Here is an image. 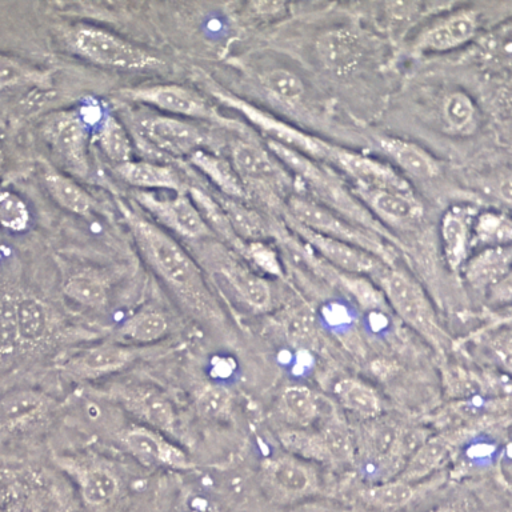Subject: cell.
I'll list each match as a JSON object with an SVG mask.
<instances>
[{
  "label": "cell",
  "mask_w": 512,
  "mask_h": 512,
  "mask_svg": "<svg viewBox=\"0 0 512 512\" xmlns=\"http://www.w3.org/2000/svg\"><path fill=\"white\" fill-rule=\"evenodd\" d=\"M511 256L510 246L483 248L464 263V278L474 290L487 292L511 275Z\"/></svg>",
  "instance_id": "24"
},
{
  "label": "cell",
  "mask_w": 512,
  "mask_h": 512,
  "mask_svg": "<svg viewBox=\"0 0 512 512\" xmlns=\"http://www.w3.org/2000/svg\"><path fill=\"white\" fill-rule=\"evenodd\" d=\"M120 446L144 466L188 470L192 463L186 452L150 427H132L118 435Z\"/></svg>",
  "instance_id": "17"
},
{
  "label": "cell",
  "mask_w": 512,
  "mask_h": 512,
  "mask_svg": "<svg viewBox=\"0 0 512 512\" xmlns=\"http://www.w3.org/2000/svg\"><path fill=\"white\" fill-rule=\"evenodd\" d=\"M380 150L399 170L412 178L430 180L440 175V164L435 156L424 150L419 144L395 136L376 138Z\"/></svg>",
  "instance_id": "23"
},
{
  "label": "cell",
  "mask_w": 512,
  "mask_h": 512,
  "mask_svg": "<svg viewBox=\"0 0 512 512\" xmlns=\"http://www.w3.org/2000/svg\"><path fill=\"white\" fill-rule=\"evenodd\" d=\"M239 254L256 270L262 271L272 278L283 279L286 275L278 251L266 242H246Z\"/></svg>",
  "instance_id": "46"
},
{
  "label": "cell",
  "mask_w": 512,
  "mask_h": 512,
  "mask_svg": "<svg viewBox=\"0 0 512 512\" xmlns=\"http://www.w3.org/2000/svg\"><path fill=\"white\" fill-rule=\"evenodd\" d=\"M431 512H462V511H460L459 508H456V507L444 506V507L436 508V510L431 511Z\"/></svg>",
  "instance_id": "50"
},
{
  "label": "cell",
  "mask_w": 512,
  "mask_h": 512,
  "mask_svg": "<svg viewBox=\"0 0 512 512\" xmlns=\"http://www.w3.org/2000/svg\"><path fill=\"white\" fill-rule=\"evenodd\" d=\"M116 174L130 186L139 188L140 191L170 190L176 194L187 192L178 172L170 166L152 162H130L118 164L115 167Z\"/></svg>",
  "instance_id": "25"
},
{
  "label": "cell",
  "mask_w": 512,
  "mask_h": 512,
  "mask_svg": "<svg viewBox=\"0 0 512 512\" xmlns=\"http://www.w3.org/2000/svg\"><path fill=\"white\" fill-rule=\"evenodd\" d=\"M444 127L454 135H470L478 126V110L466 92H450L442 103Z\"/></svg>",
  "instance_id": "36"
},
{
  "label": "cell",
  "mask_w": 512,
  "mask_h": 512,
  "mask_svg": "<svg viewBox=\"0 0 512 512\" xmlns=\"http://www.w3.org/2000/svg\"><path fill=\"white\" fill-rule=\"evenodd\" d=\"M150 348L126 343H103L72 356L63 370L76 379H98L116 374L148 355Z\"/></svg>",
  "instance_id": "15"
},
{
  "label": "cell",
  "mask_w": 512,
  "mask_h": 512,
  "mask_svg": "<svg viewBox=\"0 0 512 512\" xmlns=\"http://www.w3.org/2000/svg\"><path fill=\"white\" fill-rule=\"evenodd\" d=\"M195 248L200 262L224 280L246 306L254 311H266L271 306L270 284L252 271L223 244H210L207 239L199 240Z\"/></svg>",
  "instance_id": "8"
},
{
  "label": "cell",
  "mask_w": 512,
  "mask_h": 512,
  "mask_svg": "<svg viewBox=\"0 0 512 512\" xmlns=\"http://www.w3.org/2000/svg\"><path fill=\"white\" fill-rule=\"evenodd\" d=\"M63 292L75 303L92 308V310H100L108 302L106 282L92 272H80V274L71 276L64 283Z\"/></svg>",
  "instance_id": "39"
},
{
  "label": "cell",
  "mask_w": 512,
  "mask_h": 512,
  "mask_svg": "<svg viewBox=\"0 0 512 512\" xmlns=\"http://www.w3.org/2000/svg\"><path fill=\"white\" fill-rule=\"evenodd\" d=\"M3 164H4V155L2 147H0V172L3 170Z\"/></svg>",
  "instance_id": "51"
},
{
  "label": "cell",
  "mask_w": 512,
  "mask_h": 512,
  "mask_svg": "<svg viewBox=\"0 0 512 512\" xmlns=\"http://www.w3.org/2000/svg\"><path fill=\"white\" fill-rule=\"evenodd\" d=\"M119 206L140 254L166 283L180 304L191 315L204 322L218 320V303L204 280L202 270L191 255L162 227L156 226L135 208L124 203Z\"/></svg>",
  "instance_id": "1"
},
{
  "label": "cell",
  "mask_w": 512,
  "mask_h": 512,
  "mask_svg": "<svg viewBox=\"0 0 512 512\" xmlns=\"http://www.w3.org/2000/svg\"><path fill=\"white\" fill-rule=\"evenodd\" d=\"M108 398L147 424L152 430L174 434L176 414L174 404L159 388L151 384L119 383L107 391Z\"/></svg>",
  "instance_id": "9"
},
{
  "label": "cell",
  "mask_w": 512,
  "mask_h": 512,
  "mask_svg": "<svg viewBox=\"0 0 512 512\" xmlns=\"http://www.w3.org/2000/svg\"><path fill=\"white\" fill-rule=\"evenodd\" d=\"M48 408L50 400L40 392H12L0 402V424L7 430H18L46 414Z\"/></svg>",
  "instance_id": "28"
},
{
  "label": "cell",
  "mask_w": 512,
  "mask_h": 512,
  "mask_svg": "<svg viewBox=\"0 0 512 512\" xmlns=\"http://www.w3.org/2000/svg\"><path fill=\"white\" fill-rule=\"evenodd\" d=\"M170 332V323L162 312L143 310L136 312L120 327L119 336L134 346L155 343Z\"/></svg>",
  "instance_id": "35"
},
{
  "label": "cell",
  "mask_w": 512,
  "mask_h": 512,
  "mask_svg": "<svg viewBox=\"0 0 512 512\" xmlns=\"http://www.w3.org/2000/svg\"><path fill=\"white\" fill-rule=\"evenodd\" d=\"M44 186L51 198L71 214L90 215L96 206L95 199L76 180L54 168H46Z\"/></svg>",
  "instance_id": "29"
},
{
  "label": "cell",
  "mask_w": 512,
  "mask_h": 512,
  "mask_svg": "<svg viewBox=\"0 0 512 512\" xmlns=\"http://www.w3.org/2000/svg\"><path fill=\"white\" fill-rule=\"evenodd\" d=\"M175 512H220V506L210 492L191 488L182 492Z\"/></svg>",
  "instance_id": "48"
},
{
  "label": "cell",
  "mask_w": 512,
  "mask_h": 512,
  "mask_svg": "<svg viewBox=\"0 0 512 512\" xmlns=\"http://www.w3.org/2000/svg\"><path fill=\"white\" fill-rule=\"evenodd\" d=\"M352 194L367 208L379 223L391 226H406L419 222L423 216V206L414 191L402 192L384 190L351 184Z\"/></svg>",
  "instance_id": "18"
},
{
  "label": "cell",
  "mask_w": 512,
  "mask_h": 512,
  "mask_svg": "<svg viewBox=\"0 0 512 512\" xmlns=\"http://www.w3.org/2000/svg\"><path fill=\"white\" fill-rule=\"evenodd\" d=\"M511 238V220L507 215L496 211L476 214L472 224V244H480L483 248L510 246Z\"/></svg>",
  "instance_id": "38"
},
{
  "label": "cell",
  "mask_w": 512,
  "mask_h": 512,
  "mask_svg": "<svg viewBox=\"0 0 512 512\" xmlns=\"http://www.w3.org/2000/svg\"><path fill=\"white\" fill-rule=\"evenodd\" d=\"M264 482L270 494L284 503L298 502L319 490L316 472L302 460L290 456L268 460Z\"/></svg>",
  "instance_id": "19"
},
{
  "label": "cell",
  "mask_w": 512,
  "mask_h": 512,
  "mask_svg": "<svg viewBox=\"0 0 512 512\" xmlns=\"http://www.w3.org/2000/svg\"><path fill=\"white\" fill-rule=\"evenodd\" d=\"M371 280L382 291L388 306L404 323L439 350L447 346L450 340L440 327L434 307L414 278L394 266L384 264L371 276Z\"/></svg>",
  "instance_id": "3"
},
{
  "label": "cell",
  "mask_w": 512,
  "mask_h": 512,
  "mask_svg": "<svg viewBox=\"0 0 512 512\" xmlns=\"http://www.w3.org/2000/svg\"><path fill=\"white\" fill-rule=\"evenodd\" d=\"M328 164L347 175L352 184L384 190L414 191L407 179L403 178L391 164L347 148L335 146Z\"/></svg>",
  "instance_id": "16"
},
{
  "label": "cell",
  "mask_w": 512,
  "mask_h": 512,
  "mask_svg": "<svg viewBox=\"0 0 512 512\" xmlns=\"http://www.w3.org/2000/svg\"><path fill=\"white\" fill-rule=\"evenodd\" d=\"M448 454V444L443 439H431L416 448L399 479L414 483L430 475Z\"/></svg>",
  "instance_id": "40"
},
{
  "label": "cell",
  "mask_w": 512,
  "mask_h": 512,
  "mask_svg": "<svg viewBox=\"0 0 512 512\" xmlns=\"http://www.w3.org/2000/svg\"><path fill=\"white\" fill-rule=\"evenodd\" d=\"M260 83L267 94L284 106H298L304 98L302 79L286 68H274L260 76Z\"/></svg>",
  "instance_id": "41"
},
{
  "label": "cell",
  "mask_w": 512,
  "mask_h": 512,
  "mask_svg": "<svg viewBox=\"0 0 512 512\" xmlns=\"http://www.w3.org/2000/svg\"><path fill=\"white\" fill-rule=\"evenodd\" d=\"M267 147L271 154L290 171L294 179L310 191V199L314 202L322 204L356 226L375 232L391 244H399L398 239L367 211V208L352 194L350 186H347L331 168L271 140H267Z\"/></svg>",
  "instance_id": "2"
},
{
  "label": "cell",
  "mask_w": 512,
  "mask_h": 512,
  "mask_svg": "<svg viewBox=\"0 0 512 512\" xmlns=\"http://www.w3.org/2000/svg\"><path fill=\"white\" fill-rule=\"evenodd\" d=\"M78 484L83 502L91 507H104L115 499L119 492V480L114 472L96 466H66Z\"/></svg>",
  "instance_id": "26"
},
{
  "label": "cell",
  "mask_w": 512,
  "mask_h": 512,
  "mask_svg": "<svg viewBox=\"0 0 512 512\" xmlns=\"http://www.w3.org/2000/svg\"><path fill=\"white\" fill-rule=\"evenodd\" d=\"M323 322L334 332H346L354 326V315L339 303H330L323 312Z\"/></svg>",
  "instance_id": "49"
},
{
  "label": "cell",
  "mask_w": 512,
  "mask_h": 512,
  "mask_svg": "<svg viewBox=\"0 0 512 512\" xmlns=\"http://www.w3.org/2000/svg\"><path fill=\"white\" fill-rule=\"evenodd\" d=\"M286 224L302 240V243L310 247L316 255L322 258L324 263L335 268V270L371 278L386 264L376 256L371 255L370 252L308 230V228L296 223L295 220L288 218L287 215Z\"/></svg>",
  "instance_id": "12"
},
{
  "label": "cell",
  "mask_w": 512,
  "mask_h": 512,
  "mask_svg": "<svg viewBox=\"0 0 512 512\" xmlns=\"http://www.w3.org/2000/svg\"><path fill=\"white\" fill-rule=\"evenodd\" d=\"M478 14L470 8L451 12L424 28L412 43L418 54H436L455 50L474 39L478 32Z\"/></svg>",
  "instance_id": "20"
},
{
  "label": "cell",
  "mask_w": 512,
  "mask_h": 512,
  "mask_svg": "<svg viewBox=\"0 0 512 512\" xmlns=\"http://www.w3.org/2000/svg\"><path fill=\"white\" fill-rule=\"evenodd\" d=\"M286 215L308 230L351 244L360 250L370 252L387 266H394L396 252L390 242L375 232L348 222L307 196L291 195L287 200Z\"/></svg>",
  "instance_id": "4"
},
{
  "label": "cell",
  "mask_w": 512,
  "mask_h": 512,
  "mask_svg": "<svg viewBox=\"0 0 512 512\" xmlns=\"http://www.w3.org/2000/svg\"><path fill=\"white\" fill-rule=\"evenodd\" d=\"M67 42L75 54L99 66L135 71L164 66L159 56L99 27H76L68 32Z\"/></svg>",
  "instance_id": "5"
},
{
  "label": "cell",
  "mask_w": 512,
  "mask_h": 512,
  "mask_svg": "<svg viewBox=\"0 0 512 512\" xmlns=\"http://www.w3.org/2000/svg\"><path fill=\"white\" fill-rule=\"evenodd\" d=\"M232 395L220 384H204L195 394V407L206 419H220L231 411Z\"/></svg>",
  "instance_id": "44"
},
{
  "label": "cell",
  "mask_w": 512,
  "mask_h": 512,
  "mask_svg": "<svg viewBox=\"0 0 512 512\" xmlns=\"http://www.w3.org/2000/svg\"><path fill=\"white\" fill-rule=\"evenodd\" d=\"M140 132L159 150L176 156H190L211 144L207 130L174 116L147 115L139 120Z\"/></svg>",
  "instance_id": "14"
},
{
  "label": "cell",
  "mask_w": 512,
  "mask_h": 512,
  "mask_svg": "<svg viewBox=\"0 0 512 512\" xmlns=\"http://www.w3.org/2000/svg\"><path fill=\"white\" fill-rule=\"evenodd\" d=\"M50 75L15 56L0 54V88L44 86Z\"/></svg>",
  "instance_id": "43"
},
{
  "label": "cell",
  "mask_w": 512,
  "mask_h": 512,
  "mask_svg": "<svg viewBox=\"0 0 512 512\" xmlns=\"http://www.w3.org/2000/svg\"><path fill=\"white\" fill-rule=\"evenodd\" d=\"M134 199L163 227L190 240L211 239L212 232L204 223L195 204L187 192H180L175 198H159L150 191H138Z\"/></svg>",
  "instance_id": "13"
},
{
  "label": "cell",
  "mask_w": 512,
  "mask_h": 512,
  "mask_svg": "<svg viewBox=\"0 0 512 512\" xmlns=\"http://www.w3.org/2000/svg\"><path fill=\"white\" fill-rule=\"evenodd\" d=\"M188 159L196 170L202 172L218 188L219 192H222L223 196L239 200V202H244L247 199L246 188H244L239 175L236 174L234 166L228 160L211 154L208 150L195 151L194 154L188 156Z\"/></svg>",
  "instance_id": "27"
},
{
  "label": "cell",
  "mask_w": 512,
  "mask_h": 512,
  "mask_svg": "<svg viewBox=\"0 0 512 512\" xmlns=\"http://www.w3.org/2000/svg\"><path fill=\"white\" fill-rule=\"evenodd\" d=\"M334 395L340 406L359 418L371 420L382 414V400L378 392L366 382L354 378L339 380Z\"/></svg>",
  "instance_id": "30"
},
{
  "label": "cell",
  "mask_w": 512,
  "mask_h": 512,
  "mask_svg": "<svg viewBox=\"0 0 512 512\" xmlns=\"http://www.w3.org/2000/svg\"><path fill=\"white\" fill-rule=\"evenodd\" d=\"M420 490V486L406 480H386L363 488L360 498L367 506L376 510L391 511L407 506L418 496Z\"/></svg>",
  "instance_id": "32"
},
{
  "label": "cell",
  "mask_w": 512,
  "mask_h": 512,
  "mask_svg": "<svg viewBox=\"0 0 512 512\" xmlns=\"http://www.w3.org/2000/svg\"><path fill=\"white\" fill-rule=\"evenodd\" d=\"M16 324L20 343H38L50 324L46 306L32 296H20L16 299Z\"/></svg>",
  "instance_id": "37"
},
{
  "label": "cell",
  "mask_w": 512,
  "mask_h": 512,
  "mask_svg": "<svg viewBox=\"0 0 512 512\" xmlns=\"http://www.w3.org/2000/svg\"><path fill=\"white\" fill-rule=\"evenodd\" d=\"M19 343L16 324V299L0 294V352H8Z\"/></svg>",
  "instance_id": "47"
},
{
  "label": "cell",
  "mask_w": 512,
  "mask_h": 512,
  "mask_svg": "<svg viewBox=\"0 0 512 512\" xmlns=\"http://www.w3.org/2000/svg\"><path fill=\"white\" fill-rule=\"evenodd\" d=\"M100 150L111 162L123 164L132 160V143L126 128L115 116L107 115L98 131Z\"/></svg>",
  "instance_id": "42"
},
{
  "label": "cell",
  "mask_w": 512,
  "mask_h": 512,
  "mask_svg": "<svg viewBox=\"0 0 512 512\" xmlns=\"http://www.w3.org/2000/svg\"><path fill=\"white\" fill-rule=\"evenodd\" d=\"M320 63L335 75H348L362 62L364 47L358 32L335 28L324 32L316 42Z\"/></svg>",
  "instance_id": "21"
},
{
  "label": "cell",
  "mask_w": 512,
  "mask_h": 512,
  "mask_svg": "<svg viewBox=\"0 0 512 512\" xmlns=\"http://www.w3.org/2000/svg\"><path fill=\"white\" fill-rule=\"evenodd\" d=\"M283 415L296 427H310L322 414L319 396L311 388L294 384L288 386L280 396Z\"/></svg>",
  "instance_id": "33"
},
{
  "label": "cell",
  "mask_w": 512,
  "mask_h": 512,
  "mask_svg": "<svg viewBox=\"0 0 512 512\" xmlns=\"http://www.w3.org/2000/svg\"><path fill=\"white\" fill-rule=\"evenodd\" d=\"M210 91L216 100H219L224 106L238 111L252 126L262 131L271 142L299 152V154L307 156V158L315 160V162L323 164L330 162L335 144L328 143L326 140L316 138V136L299 130V128L283 122V120L268 114L266 111L260 110L254 104L238 98V96L223 90V88L211 86Z\"/></svg>",
  "instance_id": "6"
},
{
  "label": "cell",
  "mask_w": 512,
  "mask_h": 512,
  "mask_svg": "<svg viewBox=\"0 0 512 512\" xmlns=\"http://www.w3.org/2000/svg\"><path fill=\"white\" fill-rule=\"evenodd\" d=\"M42 135L68 170L82 178L88 175V131L76 112L63 111L51 115L43 123Z\"/></svg>",
  "instance_id": "11"
},
{
  "label": "cell",
  "mask_w": 512,
  "mask_h": 512,
  "mask_svg": "<svg viewBox=\"0 0 512 512\" xmlns=\"http://www.w3.org/2000/svg\"><path fill=\"white\" fill-rule=\"evenodd\" d=\"M226 212L228 220H230L235 234L239 236L243 242H266L268 236L271 235L270 226L258 212L251 210L244 202L226 198L216 199Z\"/></svg>",
  "instance_id": "34"
},
{
  "label": "cell",
  "mask_w": 512,
  "mask_h": 512,
  "mask_svg": "<svg viewBox=\"0 0 512 512\" xmlns=\"http://www.w3.org/2000/svg\"><path fill=\"white\" fill-rule=\"evenodd\" d=\"M476 211L466 206H454L444 212L440 223L443 255L452 271L462 270L472 246V224Z\"/></svg>",
  "instance_id": "22"
},
{
  "label": "cell",
  "mask_w": 512,
  "mask_h": 512,
  "mask_svg": "<svg viewBox=\"0 0 512 512\" xmlns=\"http://www.w3.org/2000/svg\"><path fill=\"white\" fill-rule=\"evenodd\" d=\"M30 223V208L22 196L0 187V226L18 234L26 231Z\"/></svg>",
  "instance_id": "45"
},
{
  "label": "cell",
  "mask_w": 512,
  "mask_h": 512,
  "mask_svg": "<svg viewBox=\"0 0 512 512\" xmlns=\"http://www.w3.org/2000/svg\"><path fill=\"white\" fill-rule=\"evenodd\" d=\"M122 94L132 102L154 106L179 118L184 116V118L212 120L223 126H231V124L238 126V123L222 118L206 98L187 87L166 84V86L131 88L123 91Z\"/></svg>",
  "instance_id": "10"
},
{
  "label": "cell",
  "mask_w": 512,
  "mask_h": 512,
  "mask_svg": "<svg viewBox=\"0 0 512 512\" xmlns=\"http://www.w3.org/2000/svg\"><path fill=\"white\" fill-rule=\"evenodd\" d=\"M187 194L190 196L192 203L195 204L196 210L199 211L204 223L210 228L212 235L219 236L224 243L234 248L239 254L246 242H243L235 234L234 228H232L230 220H228L226 212L223 211L218 200L198 187H188Z\"/></svg>",
  "instance_id": "31"
},
{
  "label": "cell",
  "mask_w": 512,
  "mask_h": 512,
  "mask_svg": "<svg viewBox=\"0 0 512 512\" xmlns=\"http://www.w3.org/2000/svg\"><path fill=\"white\" fill-rule=\"evenodd\" d=\"M232 166L242 180L246 192L248 188L260 196L282 199L294 186L295 179L290 171L271 154L248 139L235 140L231 146Z\"/></svg>",
  "instance_id": "7"
}]
</instances>
